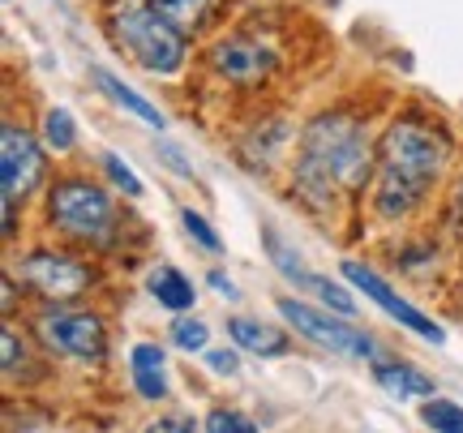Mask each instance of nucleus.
<instances>
[{
  "label": "nucleus",
  "mask_w": 463,
  "mask_h": 433,
  "mask_svg": "<svg viewBox=\"0 0 463 433\" xmlns=\"http://www.w3.org/2000/svg\"><path fill=\"white\" fill-rule=\"evenodd\" d=\"M103 164H108V176H112V181L120 184V189H125L129 198H137V193H142V181H137V176H133V172H129V167H125V164H120L116 155H108Z\"/></svg>",
  "instance_id": "5701e85b"
},
{
  "label": "nucleus",
  "mask_w": 463,
  "mask_h": 433,
  "mask_svg": "<svg viewBox=\"0 0 463 433\" xmlns=\"http://www.w3.org/2000/svg\"><path fill=\"white\" fill-rule=\"evenodd\" d=\"M150 297L159 300L164 309H172V314H184L194 305V284L176 267H159L150 275Z\"/></svg>",
  "instance_id": "4468645a"
},
{
  "label": "nucleus",
  "mask_w": 463,
  "mask_h": 433,
  "mask_svg": "<svg viewBox=\"0 0 463 433\" xmlns=\"http://www.w3.org/2000/svg\"><path fill=\"white\" fill-rule=\"evenodd\" d=\"M344 275H347V284L364 287V297H369V300H378V305H382V309H386V314L395 317V322H403L408 331H416V334H420V339H430V344H442V339H447L438 322H430V317L420 314V309H412V305H408V300H403V297H395L391 287L382 284V275H373V270H369V267H361V262H347V267H344Z\"/></svg>",
  "instance_id": "6e6552de"
},
{
  "label": "nucleus",
  "mask_w": 463,
  "mask_h": 433,
  "mask_svg": "<svg viewBox=\"0 0 463 433\" xmlns=\"http://www.w3.org/2000/svg\"><path fill=\"white\" fill-rule=\"evenodd\" d=\"M95 82H99V90H108V95H112V99L120 103V108H129L133 117H142V120H146L150 129H164V112H159V108H155L150 99H142L137 90H129L125 82H116V78L108 73V69H95Z\"/></svg>",
  "instance_id": "2eb2a0df"
},
{
  "label": "nucleus",
  "mask_w": 463,
  "mask_h": 433,
  "mask_svg": "<svg viewBox=\"0 0 463 433\" xmlns=\"http://www.w3.org/2000/svg\"><path fill=\"white\" fill-rule=\"evenodd\" d=\"M442 159H447V142L442 137H433L430 129H420L412 120L395 125L386 134V142H382V172H378V193H373L378 215L382 219L408 215L416 202L425 198V189L438 181Z\"/></svg>",
  "instance_id": "f257e3e1"
},
{
  "label": "nucleus",
  "mask_w": 463,
  "mask_h": 433,
  "mask_svg": "<svg viewBox=\"0 0 463 433\" xmlns=\"http://www.w3.org/2000/svg\"><path fill=\"white\" fill-rule=\"evenodd\" d=\"M309 287L322 297V305H331V309H339V314H352V309H356V300L347 297L344 287H335L331 279H322V275H314V279H309Z\"/></svg>",
  "instance_id": "4be33fe9"
},
{
  "label": "nucleus",
  "mask_w": 463,
  "mask_h": 433,
  "mask_svg": "<svg viewBox=\"0 0 463 433\" xmlns=\"http://www.w3.org/2000/svg\"><path fill=\"white\" fill-rule=\"evenodd\" d=\"M0 176H5V198L31 193L43 176V155L26 129H5L0 134Z\"/></svg>",
  "instance_id": "1a4fd4ad"
},
{
  "label": "nucleus",
  "mask_w": 463,
  "mask_h": 433,
  "mask_svg": "<svg viewBox=\"0 0 463 433\" xmlns=\"http://www.w3.org/2000/svg\"><path fill=\"white\" fill-rule=\"evenodd\" d=\"M279 314L288 317V322H292L305 339H314V344L339 352V356H352V361H369V356H373V339H369V334L356 331V326H347V322H335L331 314H322V309L305 305V300L283 297L279 300Z\"/></svg>",
  "instance_id": "39448f33"
},
{
  "label": "nucleus",
  "mask_w": 463,
  "mask_h": 433,
  "mask_svg": "<svg viewBox=\"0 0 463 433\" xmlns=\"http://www.w3.org/2000/svg\"><path fill=\"white\" fill-rule=\"evenodd\" d=\"M369 172L364 134L344 117H322L300 142L297 181L309 202H331L339 189H356Z\"/></svg>",
  "instance_id": "f03ea898"
},
{
  "label": "nucleus",
  "mask_w": 463,
  "mask_h": 433,
  "mask_svg": "<svg viewBox=\"0 0 463 433\" xmlns=\"http://www.w3.org/2000/svg\"><path fill=\"white\" fill-rule=\"evenodd\" d=\"M146 433H194L184 420H159V425H150Z\"/></svg>",
  "instance_id": "393cba45"
},
{
  "label": "nucleus",
  "mask_w": 463,
  "mask_h": 433,
  "mask_svg": "<svg viewBox=\"0 0 463 433\" xmlns=\"http://www.w3.org/2000/svg\"><path fill=\"white\" fill-rule=\"evenodd\" d=\"M232 339H236L241 348L258 352V356H283V352H288L283 331L262 326V322H253V317H236V322H232Z\"/></svg>",
  "instance_id": "ddd939ff"
},
{
  "label": "nucleus",
  "mask_w": 463,
  "mask_h": 433,
  "mask_svg": "<svg viewBox=\"0 0 463 433\" xmlns=\"http://www.w3.org/2000/svg\"><path fill=\"white\" fill-rule=\"evenodd\" d=\"M373 378H378V386L382 391H391L395 400H430L433 395V378H425L420 369H412V365H378L373 369Z\"/></svg>",
  "instance_id": "f8f14e48"
},
{
  "label": "nucleus",
  "mask_w": 463,
  "mask_h": 433,
  "mask_svg": "<svg viewBox=\"0 0 463 433\" xmlns=\"http://www.w3.org/2000/svg\"><path fill=\"white\" fill-rule=\"evenodd\" d=\"M116 43L129 48V56L150 73H176L184 61V34L176 26H167L164 17L155 14V5L142 0H120L108 17Z\"/></svg>",
  "instance_id": "7ed1b4c3"
},
{
  "label": "nucleus",
  "mask_w": 463,
  "mask_h": 433,
  "mask_svg": "<svg viewBox=\"0 0 463 433\" xmlns=\"http://www.w3.org/2000/svg\"><path fill=\"white\" fill-rule=\"evenodd\" d=\"M155 5V14L164 17L167 26H176L181 34L198 31L206 14H211V0H150Z\"/></svg>",
  "instance_id": "dca6fc26"
},
{
  "label": "nucleus",
  "mask_w": 463,
  "mask_h": 433,
  "mask_svg": "<svg viewBox=\"0 0 463 433\" xmlns=\"http://www.w3.org/2000/svg\"><path fill=\"white\" fill-rule=\"evenodd\" d=\"M172 339H176L184 352H202L206 348V322H198V317H181V322H172Z\"/></svg>",
  "instance_id": "6ab92c4d"
},
{
  "label": "nucleus",
  "mask_w": 463,
  "mask_h": 433,
  "mask_svg": "<svg viewBox=\"0 0 463 433\" xmlns=\"http://www.w3.org/2000/svg\"><path fill=\"white\" fill-rule=\"evenodd\" d=\"M425 425L433 433H463V408L450 400H430L425 403Z\"/></svg>",
  "instance_id": "f3484780"
},
{
  "label": "nucleus",
  "mask_w": 463,
  "mask_h": 433,
  "mask_svg": "<svg viewBox=\"0 0 463 433\" xmlns=\"http://www.w3.org/2000/svg\"><path fill=\"white\" fill-rule=\"evenodd\" d=\"M22 279L39 292V297H52V300H69L90 287V270L82 262H73L65 253H31L22 262Z\"/></svg>",
  "instance_id": "0eeeda50"
},
{
  "label": "nucleus",
  "mask_w": 463,
  "mask_h": 433,
  "mask_svg": "<svg viewBox=\"0 0 463 433\" xmlns=\"http://www.w3.org/2000/svg\"><path fill=\"white\" fill-rule=\"evenodd\" d=\"M52 219L73 236H86V240H103L112 232V202L103 189H95L90 181H65L56 184L52 193Z\"/></svg>",
  "instance_id": "20e7f679"
},
{
  "label": "nucleus",
  "mask_w": 463,
  "mask_h": 433,
  "mask_svg": "<svg viewBox=\"0 0 463 433\" xmlns=\"http://www.w3.org/2000/svg\"><path fill=\"white\" fill-rule=\"evenodd\" d=\"M39 334L43 344L78 361H99L108 352V334L95 314H43L39 317Z\"/></svg>",
  "instance_id": "423d86ee"
},
{
  "label": "nucleus",
  "mask_w": 463,
  "mask_h": 433,
  "mask_svg": "<svg viewBox=\"0 0 463 433\" xmlns=\"http://www.w3.org/2000/svg\"><path fill=\"white\" fill-rule=\"evenodd\" d=\"M133 386L142 400H164L167 395V373H164V348L159 344H137L129 356Z\"/></svg>",
  "instance_id": "9b49d317"
},
{
  "label": "nucleus",
  "mask_w": 463,
  "mask_h": 433,
  "mask_svg": "<svg viewBox=\"0 0 463 433\" xmlns=\"http://www.w3.org/2000/svg\"><path fill=\"white\" fill-rule=\"evenodd\" d=\"M0 344H5V369H14L17 365V339L5 331V339H0Z\"/></svg>",
  "instance_id": "bb28decb"
},
{
  "label": "nucleus",
  "mask_w": 463,
  "mask_h": 433,
  "mask_svg": "<svg viewBox=\"0 0 463 433\" xmlns=\"http://www.w3.org/2000/svg\"><path fill=\"white\" fill-rule=\"evenodd\" d=\"M206 433H258V425L241 412H228V408H215L211 417H206Z\"/></svg>",
  "instance_id": "aec40b11"
},
{
  "label": "nucleus",
  "mask_w": 463,
  "mask_h": 433,
  "mask_svg": "<svg viewBox=\"0 0 463 433\" xmlns=\"http://www.w3.org/2000/svg\"><path fill=\"white\" fill-rule=\"evenodd\" d=\"M43 137H48L52 150H69V146H73L78 129H73V117H69L65 108H52V112H48V120H43Z\"/></svg>",
  "instance_id": "a211bd4d"
},
{
  "label": "nucleus",
  "mask_w": 463,
  "mask_h": 433,
  "mask_svg": "<svg viewBox=\"0 0 463 433\" xmlns=\"http://www.w3.org/2000/svg\"><path fill=\"white\" fill-rule=\"evenodd\" d=\"M211 61L223 78L232 82H258L262 73H270L275 65V56L266 43H253V39H223L215 52H211Z\"/></svg>",
  "instance_id": "9d476101"
},
{
  "label": "nucleus",
  "mask_w": 463,
  "mask_h": 433,
  "mask_svg": "<svg viewBox=\"0 0 463 433\" xmlns=\"http://www.w3.org/2000/svg\"><path fill=\"white\" fill-rule=\"evenodd\" d=\"M211 284H215V292H223V297H236V284H232L223 270H211Z\"/></svg>",
  "instance_id": "a878e982"
},
{
  "label": "nucleus",
  "mask_w": 463,
  "mask_h": 433,
  "mask_svg": "<svg viewBox=\"0 0 463 433\" xmlns=\"http://www.w3.org/2000/svg\"><path fill=\"white\" fill-rule=\"evenodd\" d=\"M206 365L215 369V373H236V369H241V361H236V352L215 348V352H206Z\"/></svg>",
  "instance_id": "b1692460"
},
{
  "label": "nucleus",
  "mask_w": 463,
  "mask_h": 433,
  "mask_svg": "<svg viewBox=\"0 0 463 433\" xmlns=\"http://www.w3.org/2000/svg\"><path fill=\"white\" fill-rule=\"evenodd\" d=\"M181 219H184V232L194 236V240H198L202 249H206V253H215V249H219L215 228H211V223H206V219H202L198 211H194V206H189V211H181Z\"/></svg>",
  "instance_id": "412c9836"
}]
</instances>
